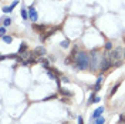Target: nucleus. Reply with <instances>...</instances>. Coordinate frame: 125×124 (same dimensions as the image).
<instances>
[{"mask_svg": "<svg viewBox=\"0 0 125 124\" xmlns=\"http://www.w3.org/2000/svg\"><path fill=\"white\" fill-rule=\"evenodd\" d=\"M74 60H75V67L80 70H87L90 67V54H87L85 51L77 53Z\"/></svg>", "mask_w": 125, "mask_h": 124, "instance_id": "f257e3e1", "label": "nucleus"}, {"mask_svg": "<svg viewBox=\"0 0 125 124\" xmlns=\"http://www.w3.org/2000/svg\"><path fill=\"white\" fill-rule=\"evenodd\" d=\"M102 57H104V56L98 54V50H93V51L90 53V67L93 70L100 69V67H101Z\"/></svg>", "mask_w": 125, "mask_h": 124, "instance_id": "f03ea898", "label": "nucleus"}, {"mask_svg": "<svg viewBox=\"0 0 125 124\" xmlns=\"http://www.w3.org/2000/svg\"><path fill=\"white\" fill-rule=\"evenodd\" d=\"M122 56H124L122 49H121V47H117V49H114V50L108 54V59H109V62L112 63V66H114L115 63L121 62V57H122Z\"/></svg>", "mask_w": 125, "mask_h": 124, "instance_id": "7ed1b4c3", "label": "nucleus"}, {"mask_svg": "<svg viewBox=\"0 0 125 124\" xmlns=\"http://www.w3.org/2000/svg\"><path fill=\"white\" fill-rule=\"evenodd\" d=\"M44 54H46V49H44V46H39V47H36V49L33 50V56H34V57L44 56Z\"/></svg>", "mask_w": 125, "mask_h": 124, "instance_id": "20e7f679", "label": "nucleus"}, {"mask_svg": "<svg viewBox=\"0 0 125 124\" xmlns=\"http://www.w3.org/2000/svg\"><path fill=\"white\" fill-rule=\"evenodd\" d=\"M29 16H30V19L33 20V22H37L39 16H37V12H36L34 6H30V7H29Z\"/></svg>", "mask_w": 125, "mask_h": 124, "instance_id": "39448f33", "label": "nucleus"}, {"mask_svg": "<svg viewBox=\"0 0 125 124\" xmlns=\"http://www.w3.org/2000/svg\"><path fill=\"white\" fill-rule=\"evenodd\" d=\"M102 113H104V107L101 106V107H98V109H97L95 111H94V114H93L91 117H93L94 120H97V118H100V116H101Z\"/></svg>", "mask_w": 125, "mask_h": 124, "instance_id": "423d86ee", "label": "nucleus"}, {"mask_svg": "<svg viewBox=\"0 0 125 124\" xmlns=\"http://www.w3.org/2000/svg\"><path fill=\"white\" fill-rule=\"evenodd\" d=\"M33 29L37 33H44L46 31V26L44 24H33Z\"/></svg>", "mask_w": 125, "mask_h": 124, "instance_id": "0eeeda50", "label": "nucleus"}, {"mask_svg": "<svg viewBox=\"0 0 125 124\" xmlns=\"http://www.w3.org/2000/svg\"><path fill=\"white\" fill-rule=\"evenodd\" d=\"M16 6H17V1H14L11 6H6V7H3V12H4V13H10V12H11Z\"/></svg>", "mask_w": 125, "mask_h": 124, "instance_id": "6e6552de", "label": "nucleus"}, {"mask_svg": "<svg viewBox=\"0 0 125 124\" xmlns=\"http://www.w3.org/2000/svg\"><path fill=\"white\" fill-rule=\"evenodd\" d=\"M27 49H29V47H27V44H26V43H21V46L19 47V53H20V54H23V53H26V51H27Z\"/></svg>", "mask_w": 125, "mask_h": 124, "instance_id": "1a4fd4ad", "label": "nucleus"}, {"mask_svg": "<svg viewBox=\"0 0 125 124\" xmlns=\"http://www.w3.org/2000/svg\"><path fill=\"white\" fill-rule=\"evenodd\" d=\"M119 86H121V83H117V84L114 86V87H112V88L109 90V96H112V94H115V91L118 90V87H119Z\"/></svg>", "mask_w": 125, "mask_h": 124, "instance_id": "9d476101", "label": "nucleus"}, {"mask_svg": "<svg viewBox=\"0 0 125 124\" xmlns=\"http://www.w3.org/2000/svg\"><path fill=\"white\" fill-rule=\"evenodd\" d=\"M11 24V19L10 17H7V19H3V26L6 27V26H10Z\"/></svg>", "mask_w": 125, "mask_h": 124, "instance_id": "9b49d317", "label": "nucleus"}, {"mask_svg": "<svg viewBox=\"0 0 125 124\" xmlns=\"http://www.w3.org/2000/svg\"><path fill=\"white\" fill-rule=\"evenodd\" d=\"M1 39H3L4 43H11V41H13V37H11V36H4V37H1Z\"/></svg>", "mask_w": 125, "mask_h": 124, "instance_id": "f8f14e48", "label": "nucleus"}, {"mask_svg": "<svg viewBox=\"0 0 125 124\" xmlns=\"http://www.w3.org/2000/svg\"><path fill=\"white\" fill-rule=\"evenodd\" d=\"M40 62L43 63V66H44V67H46L47 70L50 69V66H48V62H47V60H46V59H44V57H41V59H40Z\"/></svg>", "mask_w": 125, "mask_h": 124, "instance_id": "ddd939ff", "label": "nucleus"}, {"mask_svg": "<svg viewBox=\"0 0 125 124\" xmlns=\"http://www.w3.org/2000/svg\"><path fill=\"white\" fill-rule=\"evenodd\" d=\"M102 81H104V77H102V76H100V77L97 78V83H95V86H100V87H101Z\"/></svg>", "mask_w": 125, "mask_h": 124, "instance_id": "4468645a", "label": "nucleus"}, {"mask_svg": "<svg viewBox=\"0 0 125 124\" xmlns=\"http://www.w3.org/2000/svg\"><path fill=\"white\" fill-rule=\"evenodd\" d=\"M70 46V40L67 39V40H64V41H61V47H64V49H65V47H68Z\"/></svg>", "mask_w": 125, "mask_h": 124, "instance_id": "2eb2a0df", "label": "nucleus"}, {"mask_svg": "<svg viewBox=\"0 0 125 124\" xmlns=\"http://www.w3.org/2000/svg\"><path fill=\"white\" fill-rule=\"evenodd\" d=\"M0 34H1V37H4V36H6V27H4V26H1V27H0Z\"/></svg>", "mask_w": 125, "mask_h": 124, "instance_id": "dca6fc26", "label": "nucleus"}, {"mask_svg": "<svg viewBox=\"0 0 125 124\" xmlns=\"http://www.w3.org/2000/svg\"><path fill=\"white\" fill-rule=\"evenodd\" d=\"M104 123H105L104 117H100V118H97V120H95V124H104Z\"/></svg>", "mask_w": 125, "mask_h": 124, "instance_id": "f3484780", "label": "nucleus"}, {"mask_svg": "<svg viewBox=\"0 0 125 124\" xmlns=\"http://www.w3.org/2000/svg\"><path fill=\"white\" fill-rule=\"evenodd\" d=\"M21 16H23V19H27L29 17V13H27L26 9H21Z\"/></svg>", "mask_w": 125, "mask_h": 124, "instance_id": "a211bd4d", "label": "nucleus"}, {"mask_svg": "<svg viewBox=\"0 0 125 124\" xmlns=\"http://www.w3.org/2000/svg\"><path fill=\"white\" fill-rule=\"evenodd\" d=\"M60 91H61L62 94H67L68 97H71V96H73V93H70V91H65V90H62V88H60Z\"/></svg>", "mask_w": 125, "mask_h": 124, "instance_id": "6ab92c4d", "label": "nucleus"}, {"mask_svg": "<svg viewBox=\"0 0 125 124\" xmlns=\"http://www.w3.org/2000/svg\"><path fill=\"white\" fill-rule=\"evenodd\" d=\"M51 99H55V96H48V97H46L43 101H48V100H51Z\"/></svg>", "mask_w": 125, "mask_h": 124, "instance_id": "aec40b11", "label": "nucleus"}, {"mask_svg": "<svg viewBox=\"0 0 125 124\" xmlns=\"http://www.w3.org/2000/svg\"><path fill=\"white\" fill-rule=\"evenodd\" d=\"M105 49H107V50H111V49H112V44H111V43H107V44H105Z\"/></svg>", "mask_w": 125, "mask_h": 124, "instance_id": "412c9836", "label": "nucleus"}, {"mask_svg": "<svg viewBox=\"0 0 125 124\" xmlns=\"http://www.w3.org/2000/svg\"><path fill=\"white\" fill-rule=\"evenodd\" d=\"M78 124H84V121H83V117H78Z\"/></svg>", "mask_w": 125, "mask_h": 124, "instance_id": "4be33fe9", "label": "nucleus"}, {"mask_svg": "<svg viewBox=\"0 0 125 124\" xmlns=\"http://www.w3.org/2000/svg\"><path fill=\"white\" fill-rule=\"evenodd\" d=\"M124 56H125V49H124Z\"/></svg>", "mask_w": 125, "mask_h": 124, "instance_id": "5701e85b", "label": "nucleus"}, {"mask_svg": "<svg viewBox=\"0 0 125 124\" xmlns=\"http://www.w3.org/2000/svg\"><path fill=\"white\" fill-rule=\"evenodd\" d=\"M124 43H125V37H124Z\"/></svg>", "mask_w": 125, "mask_h": 124, "instance_id": "b1692460", "label": "nucleus"}]
</instances>
